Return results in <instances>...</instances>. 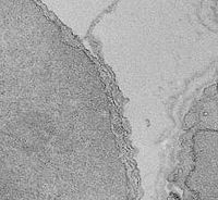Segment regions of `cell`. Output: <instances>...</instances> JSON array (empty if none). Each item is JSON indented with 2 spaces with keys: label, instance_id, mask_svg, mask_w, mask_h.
I'll list each match as a JSON object with an SVG mask.
<instances>
[{
  "label": "cell",
  "instance_id": "1",
  "mask_svg": "<svg viewBox=\"0 0 218 200\" xmlns=\"http://www.w3.org/2000/svg\"><path fill=\"white\" fill-rule=\"evenodd\" d=\"M0 0V200H49L52 169L116 162L110 99L80 50L27 34Z\"/></svg>",
  "mask_w": 218,
  "mask_h": 200
}]
</instances>
